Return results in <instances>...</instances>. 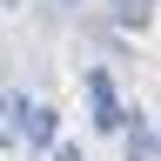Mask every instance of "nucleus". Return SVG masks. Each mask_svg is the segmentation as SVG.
<instances>
[{
	"label": "nucleus",
	"mask_w": 161,
	"mask_h": 161,
	"mask_svg": "<svg viewBox=\"0 0 161 161\" xmlns=\"http://www.w3.org/2000/svg\"><path fill=\"white\" fill-rule=\"evenodd\" d=\"M87 108H94L87 121H94L101 134H128V128H134V114L121 108V94H114V74H108V67H94V74H87Z\"/></svg>",
	"instance_id": "1"
},
{
	"label": "nucleus",
	"mask_w": 161,
	"mask_h": 161,
	"mask_svg": "<svg viewBox=\"0 0 161 161\" xmlns=\"http://www.w3.org/2000/svg\"><path fill=\"white\" fill-rule=\"evenodd\" d=\"M20 141L54 148V108H47V101H20Z\"/></svg>",
	"instance_id": "2"
},
{
	"label": "nucleus",
	"mask_w": 161,
	"mask_h": 161,
	"mask_svg": "<svg viewBox=\"0 0 161 161\" xmlns=\"http://www.w3.org/2000/svg\"><path fill=\"white\" fill-rule=\"evenodd\" d=\"M128 161H161V134L134 121V128H128Z\"/></svg>",
	"instance_id": "3"
},
{
	"label": "nucleus",
	"mask_w": 161,
	"mask_h": 161,
	"mask_svg": "<svg viewBox=\"0 0 161 161\" xmlns=\"http://www.w3.org/2000/svg\"><path fill=\"white\" fill-rule=\"evenodd\" d=\"M108 7H114L121 27H148V20H154V0H108Z\"/></svg>",
	"instance_id": "4"
},
{
	"label": "nucleus",
	"mask_w": 161,
	"mask_h": 161,
	"mask_svg": "<svg viewBox=\"0 0 161 161\" xmlns=\"http://www.w3.org/2000/svg\"><path fill=\"white\" fill-rule=\"evenodd\" d=\"M47 161H87V154H80L74 141H54V148H47Z\"/></svg>",
	"instance_id": "5"
},
{
	"label": "nucleus",
	"mask_w": 161,
	"mask_h": 161,
	"mask_svg": "<svg viewBox=\"0 0 161 161\" xmlns=\"http://www.w3.org/2000/svg\"><path fill=\"white\" fill-rule=\"evenodd\" d=\"M7 7H20V0H7Z\"/></svg>",
	"instance_id": "6"
}]
</instances>
